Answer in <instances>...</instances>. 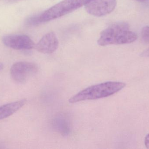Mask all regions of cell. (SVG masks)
<instances>
[{
    "mask_svg": "<svg viewBox=\"0 0 149 149\" xmlns=\"http://www.w3.org/2000/svg\"><path fill=\"white\" fill-rule=\"evenodd\" d=\"M137 38V34L130 30L127 23L118 22L103 30L101 32L97 43L99 45L103 46L126 44L134 42Z\"/></svg>",
    "mask_w": 149,
    "mask_h": 149,
    "instance_id": "obj_1",
    "label": "cell"
},
{
    "mask_svg": "<svg viewBox=\"0 0 149 149\" xmlns=\"http://www.w3.org/2000/svg\"><path fill=\"white\" fill-rule=\"evenodd\" d=\"M91 0H63L37 15L30 17L27 23L36 25L63 16L86 5Z\"/></svg>",
    "mask_w": 149,
    "mask_h": 149,
    "instance_id": "obj_2",
    "label": "cell"
},
{
    "mask_svg": "<svg viewBox=\"0 0 149 149\" xmlns=\"http://www.w3.org/2000/svg\"><path fill=\"white\" fill-rule=\"evenodd\" d=\"M125 83L118 81H108L94 85L83 89L69 99L70 103L86 100H93L113 95L123 89Z\"/></svg>",
    "mask_w": 149,
    "mask_h": 149,
    "instance_id": "obj_3",
    "label": "cell"
},
{
    "mask_svg": "<svg viewBox=\"0 0 149 149\" xmlns=\"http://www.w3.org/2000/svg\"><path fill=\"white\" fill-rule=\"evenodd\" d=\"M38 66L34 63L17 62L10 68V75L15 82L24 84L35 75L38 71Z\"/></svg>",
    "mask_w": 149,
    "mask_h": 149,
    "instance_id": "obj_4",
    "label": "cell"
},
{
    "mask_svg": "<svg viewBox=\"0 0 149 149\" xmlns=\"http://www.w3.org/2000/svg\"><path fill=\"white\" fill-rule=\"evenodd\" d=\"M116 3V0H91L85 5V9L90 15L102 17L113 11Z\"/></svg>",
    "mask_w": 149,
    "mask_h": 149,
    "instance_id": "obj_5",
    "label": "cell"
},
{
    "mask_svg": "<svg viewBox=\"0 0 149 149\" xmlns=\"http://www.w3.org/2000/svg\"><path fill=\"white\" fill-rule=\"evenodd\" d=\"M3 43L6 46L16 50H30L35 48L32 39L26 35H7L2 38Z\"/></svg>",
    "mask_w": 149,
    "mask_h": 149,
    "instance_id": "obj_6",
    "label": "cell"
},
{
    "mask_svg": "<svg viewBox=\"0 0 149 149\" xmlns=\"http://www.w3.org/2000/svg\"><path fill=\"white\" fill-rule=\"evenodd\" d=\"M58 45L59 42L56 35L54 32H50L42 38L35 48L41 53L51 54L56 50Z\"/></svg>",
    "mask_w": 149,
    "mask_h": 149,
    "instance_id": "obj_7",
    "label": "cell"
},
{
    "mask_svg": "<svg viewBox=\"0 0 149 149\" xmlns=\"http://www.w3.org/2000/svg\"><path fill=\"white\" fill-rule=\"evenodd\" d=\"M26 99L8 103L0 106V120L5 119L14 114L25 104Z\"/></svg>",
    "mask_w": 149,
    "mask_h": 149,
    "instance_id": "obj_8",
    "label": "cell"
},
{
    "mask_svg": "<svg viewBox=\"0 0 149 149\" xmlns=\"http://www.w3.org/2000/svg\"><path fill=\"white\" fill-rule=\"evenodd\" d=\"M141 35L143 42L149 44V26H144L142 28Z\"/></svg>",
    "mask_w": 149,
    "mask_h": 149,
    "instance_id": "obj_9",
    "label": "cell"
},
{
    "mask_svg": "<svg viewBox=\"0 0 149 149\" xmlns=\"http://www.w3.org/2000/svg\"><path fill=\"white\" fill-rule=\"evenodd\" d=\"M141 56L143 57H149V48L142 52Z\"/></svg>",
    "mask_w": 149,
    "mask_h": 149,
    "instance_id": "obj_10",
    "label": "cell"
},
{
    "mask_svg": "<svg viewBox=\"0 0 149 149\" xmlns=\"http://www.w3.org/2000/svg\"><path fill=\"white\" fill-rule=\"evenodd\" d=\"M145 144L146 148L148 149H149V134L147 135L145 137Z\"/></svg>",
    "mask_w": 149,
    "mask_h": 149,
    "instance_id": "obj_11",
    "label": "cell"
},
{
    "mask_svg": "<svg viewBox=\"0 0 149 149\" xmlns=\"http://www.w3.org/2000/svg\"><path fill=\"white\" fill-rule=\"evenodd\" d=\"M3 67H4V66H3V64L0 63V71L3 69Z\"/></svg>",
    "mask_w": 149,
    "mask_h": 149,
    "instance_id": "obj_12",
    "label": "cell"
},
{
    "mask_svg": "<svg viewBox=\"0 0 149 149\" xmlns=\"http://www.w3.org/2000/svg\"><path fill=\"white\" fill-rule=\"evenodd\" d=\"M135 1H137L143 3L147 1L148 0H135Z\"/></svg>",
    "mask_w": 149,
    "mask_h": 149,
    "instance_id": "obj_13",
    "label": "cell"
}]
</instances>
